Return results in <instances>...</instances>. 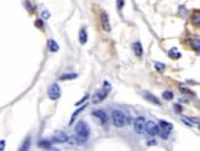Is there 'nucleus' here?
Wrapping results in <instances>:
<instances>
[{
    "mask_svg": "<svg viewBox=\"0 0 200 151\" xmlns=\"http://www.w3.org/2000/svg\"><path fill=\"white\" fill-rule=\"evenodd\" d=\"M111 116H113L114 125L117 128H122V126L127 125V123H128V118L121 112V110H113Z\"/></svg>",
    "mask_w": 200,
    "mask_h": 151,
    "instance_id": "f257e3e1",
    "label": "nucleus"
},
{
    "mask_svg": "<svg viewBox=\"0 0 200 151\" xmlns=\"http://www.w3.org/2000/svg\"><path fill=\"white\" fill-rule=\"evenodd\" d=\"M75 133H77V135L81 137L82 140H85L89 136V134H90V128H89V125L87 123L79 122L75 125Z\"/></svg>",
    "mask_w": 200,
    "mask_h": 151,
    "instance_id": "f03ea898",
    "label": "nucleus"
},
{
    "mask_svg": "<svg viewBox=\"0 0 200 151\" xmlns=\"http://www.w3.org/2000/svg\"><path fill=\"white\" fill-rule=\"evenodd\" d=\"M145 126H146V120L142 116H138L137 119H135L134 122V129L137 134H142L145 131Z\"/></svg>",
    "mask_w": 200,
    "mask_h": 151,
    "instance_id": "7ed1b4c3",
    "label": "nucleus"
},
{
    "mask_svg": "<svg viewBox=\"0 0 200 151\" xmlns=\"http://www.w3.org/2000/svg\"><path fill=\"white\" fill-rule=\"evenodd\" d=\"M61 97V88H59L58 84H52L48 89V98L52 99V100H56Z\"/></svg>",
    "mask_w": 200,
    "mask_h": 151,
    "instance_id": "20e7f679",
    "label": "nucleus"
},
{
    "mask_svg": "<svg viewBox=\"0 0 200 151\" xmlns=\"http://www.w3.org/2000/svg\"><path fill=\"white\" fill-rule=\"evenodd\" d=\"M145 129H146V131L149 134V135H157L158 133H159V125L157 124V123H154V122H146V126H145Z\"/></svg>",
    "mask_w": 200,
    "mask_h": 151,
    "instance_id": "39448f33",
    "label": "nucleus"
},
{
    "mask_svg": "<svg viewBox=\"0 0 200 151\" xmlns=\"http://www.w3.org/2000/svg\"><path fill=\"white\" fill-rule=\"evenodd\" d=\"M106 95H107V93L105 92V90L103 89V90H98V92L93 95V103H100L101 100H104L105 98H106Z\"/></svg>",
    "mask_w": 200,
    "mask_h": 151,
    "instance_id": "423d86ee",
    "label": "nucleus"
},
{
    "mask_svg": "<svg viewBox=\"0 0 200 151\" xmlns=\"http://www.w3.org/2000/svg\"><path fill=\"white\" fill-rule=\"evenodd\" d=\"M53 140L57 143H66L68 141V135L63 131H56L53 135Z\"/></svg>",
    "mask_w": 200,
    "mask_h": 151,
    "instance_id": "0eeeda50",
    "label": "nucleus"
},
{
    "mask_svg": "<svg viewBox=\"0 0 200 151\" xmlns=\"http://www.w3.org/2000/svg\"><path fill=\"white\" fill-rule=\"evenodd\" d=\"M100 19H101V26L103 29L105 30V31H110L111 30V27H110V23H109V16L106 13H101V16H100Z\"/></svg>",
    "mask_w": 200,
    "mask_h": 151,
    "instance_id": "6e6552de",
    "label": "nucleus"
},
{
    "mask_svg": "<svg viewBox=\"0 0 200 151\" xmlns=\"http://www.w3.org/2000/svg\"><path fill=\"white\" fill-rule=\"evenodd\" d=\"M159 126H161L162 130H163L162 133H166V134H169L172 131V129H173V125L171 123H168V122H164V120L159 122Z\"/></svg>",
    "mask_w": 200,
    "mask_h": 151,
    "instance_id": "1a4fd4ad",
    "label": "nucleus"
},
{
    "mask_svg": "<svg viewBox=\"0 0 200 151\" xmlns=\"http://www.w3.org/2000/svg\"><path fill=\"white\" fill-rule=\"evenodd\" d=\"M143 97H145V98L148 100V102H151V103H153V104H157V105H161V102H159V99H158L157 97L152 95L151 93L145 92V93H143Z\"/></svg>",
    "mask_w": 200,
    "mask_h": 151,
    "instance_id": "9d476101",
    "label": "nucleus"
},
{
    "mask_svg": "<svg viewBox=\"0 0 200 151\" xmlns=\"http://www.w3.org/2000/svg\"><path fill=\"white\" fill-rule=\"evenodd\" d=\"M93 115L96 116V118H99V119H100V122H101L103 124L106 123V120H107L106 114L103 112V110H96V112H93Z\"/></svg>",
    "mask_w": 200,
    "mask_h": 151,
    "instance_id": "9b49d317",
    "label": "nucleus"
},
{
    "mask_svg": "<svg viewBox=\"0 0 200 151\" xmlns=\"http://www.w3.org/2000/svg\"><path fill=\"white\" fill-rule=\"evenodd\" d=\"M88 41V34H87V30L85 29H82L81 32H79V42H81L82 45L87 44Z\"/></svg>",
    "mask_w": 200,
    "mask_h": 151,
    "instance_id": "f8f14e48",
    "label": "nucleus"
},
{
    "mask_svg": "<svg viewBox=\"0 0 200 151\" xmlns=\"http://www.w3.org/2000/svg\"><path fill=\"white\" fill-rule=\"evenodd\" d=\"M134 51H135L136 56H141V55L143 53V50H142V46H141V44H140V42H136V44H134Z\"/></svg>",
    "mask_w": 200,
    "mask_h": 151,
    "instance_id": "ddd939ff",
    "label": "nucleus"
},
{
    "mask_svg": "<svg viewBox=\"0 0 200 151\" xmlns=\"http://www.w3.org/2000/svg\"><path fill=\"white\" fill-rule=\"evenodd\" d=\"M48 47H49V50H51V52H57L59 50V46L57 45L56 41H53V40H49L48 41Z\"/></svg>",
    "mask_w": 200,
    "mask_h": 151,
    "instance_id": "4468645a",
    "label": "nucleus"
},
{
    "mask_svg": "<svg viewBox=\"0 0 200 151\" xmlns=\"http://www.w3.org/2000/svg\"><path fill=\"white\" fill-rule=\"evenodd\" d=\"M77 73H66V74H63V76H61L59 77V79L61 80H67V79H74V78H77Z\"/></svg>",
    "mask_w": 200,
    "mask_h": 151,
    "instance_id": "2eb2a0df",
    "label": "nucleus"
},
{
    "mask_svg": "<svg viewBox=\"0 0 200 151\" xmlns=\"http://www.w3.org/2000/svg\"><path fill=\"white\" fill-rule=\"evenodd\" d=\"M181 56H182V55L179 53V51H178L177 48H172L171 51H169V57H171V58H174V59H177V58H179Z\"/></svg>",
    "mask_w": 200,
    "mask_h": 151,
    "instance_id": "dca6fc26",
    "label": "nucleus"
},
{
    "mask_svg": "<svg viewBox=\"0 0 200 151\" xmlns=\"http://www.w3.org/2000/svg\"><path fill=\"white\" fill-rule=\"evenodd\" d=\"M85 107H87V104H85ZM85 107H82V108H79V109L77 110V112H75V113H74V114L72 115V118H71V123H69V124H73V122H74V119H75V116H78V114H79V113H81V112H82V110H83V109H84Z\"/></svg>",
    "mask_w": 200,
    "mask_h": 151,
    "instance_id": "f3484780",
    "label": "nucleus"
},
{
    "mask_svg": "<svg viewBox=\"0 0 200 151\" xmlns=\"http://www.w3.org/2000/svg\"><path fill=\"white\" fill-rule=\"evenodd\" d=\"M173 97H174V94H173L172 92H169V90H167V92H164V93H163V98H164V99H167V100L173 99Z\"/></svg>",
    "mask_w": 200,
    "mask_h": 151,
    "instance_id": "a211bd4d",
    "label": "nucleus"
},
{
    "mask_svg": "<svg viewBox=\"0 0 200 151\" xmlns=\"http://www.w3.org/2000/svg\"><path fill=\"white\" fill-rule=\"evenodd\" d=\"M41 15H42V19H46V20H48L49 17H51V14H49L48 10H43V11L41 13Z\"/></svg>",
    "mask_w": 200,
    "mask_h": 151,
    "instance_id": "6ab92c4d",
    "label": "nucleus"
},
{
    "mask_svg": "<svg viewBox=\"0 0 200 151\" xmlns=\"http://www.w3.org/2000/svg\"><path fill=\"white\" fill-rule=\"evenodd\" d=\"M104 90H105L106 93H109L110 90H111V86H110L109 82H104Z\"/></svg>",
    "mask_w": 200,
    "mask_h": 151,
    "instance_id": "aec40b11",
    "label": "nucleus"
},
{
    "mask_svg": "<svg viewBox=\"0 0 200 151\" xmlns=\"http://www.w3.org/2000/svg\"><path fill=\"white\" fill-rule=\"evenodd\" d=\"M154 67L158 69V71H162V69H164V68H166V66H164V65H161L159 62H156V63H154Z\"/></svg>",
    "mask_w": 200,
    "mask_h": 151,
    "instance_id": "412c9836",
    "label": "nucleus"
},
{
    "mask_svg": "<svg viewBox=\"0 0 200 151\" xmlns=\"http://www.w3.org/2000/svg\"><path fill=\"white\" fill-rule=\"evenodd\" d=\"M88 98H89V95H88V94H85V97H83V98H82L81 100H79V102H78V103H75V105H79V104H82L83 102H85V100H87Z\"/></svg>",
    "mask_w": 200,
    "mask_h": 151,
    "instance_id": "4be33fe9",
    "label": "nucleus"
},
{
    "mask_svg": "<svg viewBox=\"0 0 200 151\" xmlns=\"http://www.w3.org/2000/svg\"><path fill=\"white\" fill-rule=\"evenodd\" d=\"M122 5H124V0H117V6H119V9H121Z\"/></svg>",
    "mask_w": 200,
    "mask_h": 151,
    "instance_id": "5701e85b",
    "label": "nucleus"
},
{
    "mask_svg": "<svg viewBox=\"0 0 200 151\" xmlns=\"http://www.w3.org/2000/svg\"><path fill=\"white\" fill-rule=\"evenodd\" d=\"M35 25H36L37 27H42V21H41V20H37V21L35 23Z\"/></svg>",
    "mask_w": 200,
    "mask_h": 151,
    "instance_id": "b1692460",
    "label": "nucleus"
},
{
    "mask_svg": "<svg viewBox=\"0 0 200 151\" xmlns=\"http://www.w3.org/2000/svg\"><path fill=\"white\" fill-rule=\"evenodd\" d=\"M4 147H5V141L1 140V141H0V150H4Z\"/></svg>",
    "mask_w": 200,
    "mask_h": 151,
    "instance_id": "393cba45",
    "label": "nucleus"
},
{
    "mask_svg": "<svg viewBox=\"0 0 200 151\" xmlns=\"http://www.w3.org/2000/svg\"><path fill=\"white\" fill-rule=\"evenodd\" d=\"M195 50H196V51H199V41H198V40L195 41Z\"/></svg>",
    "mask_w": 200,
    "mask_h": 151,
    "instance_id": "a878e982",
    "label": "nucleus"
},
{
    "mask_svg": "<svg viewBox=\"0 0 200 151\" xmlns=\"http://www.w3.org/2000/svg\"><path fill=\"white\" fill-rule=\"evenodd\" d=\"M149 145H153V144H156V140H149V143H148Z\"/></svg>",
    "mask_w": 200,
    "mask_h": 151,
    "instance_id": "bb28decb",
    "label": "nucleus"
},
{
    "mask_svg": "<svg viewBox=\"0 0 200 151\" xmlns=\"http://www.w3.org/2000/svg\"><path fill=\"white\" fill-rule=\"evenodd\" d=\"M175 109L178 110V112H181V110H182V108H181V107H179V105H175Z\"/></svg>",
    "mask_w": 200,
    "mask_h": 151,
    "instance_id": "cd10ccee",
    "label": "nucleus"
}]
</instances>
